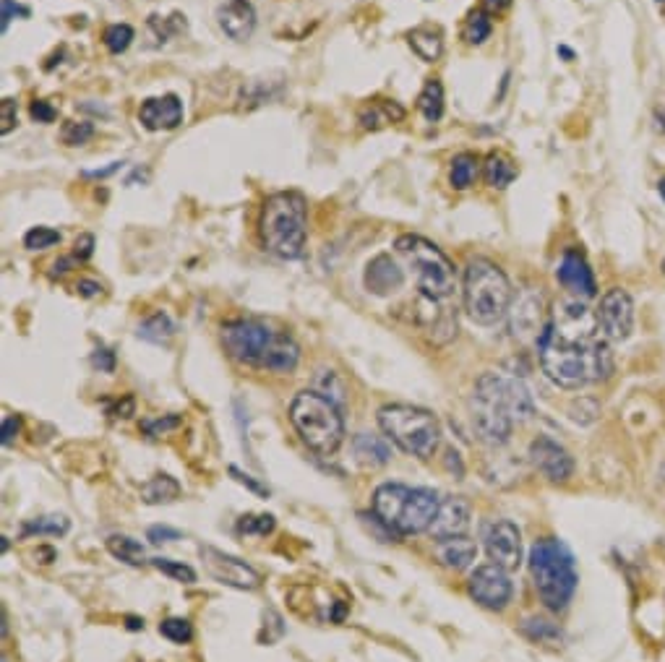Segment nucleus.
I'll use <instances>...</instances> for the list:
<instances>
[{"instance_id":"obj_1","label":"nucleus","mask_w":665,"mask_h":662,"mask_svg":"<svg viewBox=\"0 0 665 662\" xmlns=\"http://www.w3.org/2000/svg\"><path fill=\"white\" fill-rule=\"evenodd\" d=\"M470 415L480 441L501 446L509 441L514 425L525 423L535 415V402L522 378L488 371L475 381Z\"/></svg>"},{"instance_id":"obj_2","label":"nucleus","mask_w":665,"mask_h":662,"mask_svg":"<svg viewBox=\"0 0 665 662\" xmlns=\"http://www.w3.org/2000/svg\"><path fill=\"white\" fill-rule=\"evenodd\" d=\"M222 345L235 363L287 376L300 363V347L290 334L274 331L256 318H235L222 324Z\"/></svg>"},{"instance_id":"obj_3","label":"nucleus","mask_w":665,"mask_h":662,"mask_svg":"<svg viewBox=\"0 0 665 662\" xmlns=\"http://www.w3.org/2000/svg\"><path fill=\"white\" fill-rule=\"evenodd\" d=\"M259 235L266 251L277 259H300L308 240L306 196L298 191L272 193L261 206Z\"/></svg>"},{"instance_id":"obj_4","label":"nucleus","mask_w":665,"mask_h":662,"mask_svg":"<svg viewBox=\"0 0 665 662\" xmlns=\"http://www.w3.org/2000/svg\"><path fill=\"white\" fill-rule=\"evenodd\" d=\"M512 303V282L499 264L483 256L467 261L465 277H462V305L470 321L478 326L499 324L501 318L509 316Z\"/></svg>"},{"instance_id":"obj_5","label":"nucleus","mask_w":665,"mask_h":662,"mask_svg":"<svg viewBox=\"0 0 665 662\" xmlns=\"http://www.w3.org/2000/svg\"><path fill=\"white\" fill-rule=\"evenodd\" d=\"M530 576L540 603L548 610H564L577 590V566L572 550L556 537H540L530 548Z\"/></svg>"},{"instance_id":"obj_6","label":"nucleus","mask_w":665,"mask_h":662,"mask_svg":"<svg viewBox=\"0 0 665 662\" xmlns=\"http://www.w3.org/2000/svg\"><path fill=\"white\" fill-rule=\"evenodd\" d=\"M290 423L298 431L300 441L319 457H332L345 441V420L340 404L319 394V391H300L290 404Z\"/></svg>"},{"instance_id":"obj_7","label":"nucleus","mask_w":665,"mask_h":662,"mask_svg":"<svg viewBox=\"0 0 665 662\" xmlns=\"http://www.w3.org/2000/svg\"><path fill=\"white\" fill-rule=\"evenodd\" d=\"M379 428L394 446L413 457L428 459L439 449V420L431 410L415 404H384L379 410Z\"/></svg>"},{"instance_id":"obj_8","label":"nucleus","mask_w":665,"mask_h":662,"mask_svg":"<svg viewBox=\"0 0 665 662\" xmlns=\"http://www.w3.org/2000/svg\"><path fill=\"white\" fill-rule=\"evenodd\" d=\"M394 248L415 272L423 295L436 300L452 298L457 290V272L439 245L426 240L423 235H399Z\"/></svg>"},{"instance_id":"obj_9","label":"nucleus","mask_w":665,"mask_h":662,"mask_svg":"<svg viewBox=\"0 0 665 662\" xmlns=\"http://www.w3.org/2000/svg\"><path fill=\"white\" fill-rule=\"evenodd\" d=\"M598 329L608 342H624L632 337L634 331V300L632 295L621 287H611V290L600 298L598 311Z\"/></svg>"},{"instance_id":"obj_10","label":"nucleus","mask_w":665,"mask_h":662,"mask_svg":"<svg viewBox=\"0 0 665 662\" xmlns=\"http://www.w3.org/2000/svg\"><path fill=\"white\" fill-rule=\"evenodd\" d=\"M201 561H204V569L212 576L214 582L227 584V587H235V590H259L261 587V574L256 569H251L246 561L230 556V553H222V550L212 548V545H204L199 548Z\"/></svg>"},{"instance_id":"obj_11","label":"nucleus","mask_w":665,"mask_h":662,"mask_svg":"<svg viewBox=\"0 0 665 662\" xmlns=\"http://www.w3.org/2000/svg\"><path fill=\"white\" fill-rule=\"evenodd\" d=\"M467 592L475 603L483 605L486 610H504L512 600V582H509V571H504L496 563H486L470 574L467 579Z\"/></svg>"},{"instance_id":"obj_12","label":"nucleus","mask_w":665,"mask_h":662,"mask_svg":"<svg viewBox=\"0 0 665 662\" xmlns=\"http://www.w3.org/2000/svg\"><path fill=\"white\" fill-rule=\"evenodd\" d=\"M483 543L491 563L501 566L504 571H517L522 563V535H519L517 524L509 519H496L486 524L483 530Z\"/></svg>"},{"instance_id":"obj_13","label":"nucleus","mask_w":665,"mask_h":662,"mask_svg":"<svg viewBox=\"0 0 665 662\" xmlns=\"http://www.w3.org/2000/svg\"><path fill=\"white\" fill-rule=\"evenodd\" d=\"M444 300L428 298L420 292L418 300H415V321L426 337L431 339L433 345H446L457 337V313H452L449 308H441Z\"/></svg>"},{"instance_id":"obj_14","label":"nucleus","mask_w":665,"mask_h":662,"mask_svg":"<svg viewBox=\"0 0 665 662\" xmlns=\"http://www.w3.org/2000/svg\"><path fill=\"white\" fill-rule=\"evenodd\" d=\"M530 462L551 483H566L574 475L572 454L548 436H538L530 444Z\"/></svg>"},{"instance_id":"obj_15","label":"nucleus","mask_w":665,"mask_h":662,"mask_svg":"<svg viewBox=\"0 0 665 662\" xmlns=\"http://www.w3.org/2000/svg\"><path fill=\"white\" fill-rule=\"evenodd\" d=\"M441 506V498L436 490L431 488H413L410 498H407L405 509L399 514L397 522V535H418V532H428L433 524V517Z\"/></svg>"},{"instance_id":"obj_16","label":"nucleus","mask_w":665,"mask_h":662,"mask_svg":"<svg viewBox=\"0 0 665 662\" xmlns=\"http://www.w3.org/2000/svg\"><path fill=\"white\" fill-rule=\"evenodd\" d=\"M556 279L564 290H569L577 300H590L595 298L598 292V282H595V274H592L590 264L579 251L569 248V251L561 256L559 269H556Z\"/></svg>"},{"instance_id":"obj_17","label":"nucleus","mask_w":665,"mask_h":662,"mask_svg":"<svg viewBox=\"0 0 665 662\" xmlns=\"http://www.w3.org/2000/svg\"><path fill=\"white\" fill-rule=\"evenodd\" d=\"M509 316H512V334L519 339H535L538 342L543 329H546L543 326V298H540V292H522L509 308Z\"/></svg>"},{"instance_id":"obj_18","label":"nucleus","mask_w":665,"mask_h":662,"mask_svg":"<svg viewBox=\"0 0 665 662\" xmlns=\"http://www.w3.org/2000/svg\"><path fill=\"white\" fill-rule=\"evenodd\" d=\"M139 123L147 131H175L183 123V102L175 94L141 102Z\"/></svg>"},{"instance_id":"obj_19","label":"nucleus","mask_w":665,"mask_h":662,"mask_svg":"<svg viewBox=\"0 0 665 662\" xmlns=\"http://www.w3.org/2000/svg\"><path fill=\"white\" fill-rule=\"evenodd\" d=\"M217 24L230 40H251L256 32V8L251 0H227L217 8Z\"/></svg>"},{"instance_id":"obj_20","label":"nucleus","mask_w":665,"mask_h":662,"mask_svg":"<svg viewBox=\"0 0 665 662\" xmlns=\"http://www.w3.org/2000/svg\"><path fill=\"white\" fill-rule=\"evenodd\" d=\"M363 282H366V290L371 292V295L386 298V295H394V292L402 290V285H405V272L399 269V264L389 253H379L376 259L368 261Z\"/></svg>"},{"instance_id":"obj_21","label":"nucleus","mask_w":665,"mask_h":662,"mask_svg":"<svg viewBox=\"0 0 665 662\" xmlns=\"http://www.w3.org/2000/svg\"><path fill=\"white\" fill-rule=\"evenodd\" d=\"M410 493H413V488H410V485H402V483H384L373 490V498H371L373 517L379 519L381 524H386L394 535H397L399 514H402V509H405Z\"/></svg>"},{"instance_id":"obj_22","label":"nucleus","mask_w":665,"mask_h":662,"mask_svg":"<svg viewBox=\"0 0 665 662\" xmlns=\"http://www.w3.org/2000/svg\"><path fill=\"white\" fill-rule=\"evenodd\" d=\"M467 527H470V504H467L465 498L452 496L441 501L428 535H431L433 540H446V537L465 535Z\"/></svg>"},{"instance_id":"obj_23","label":"nucleus","mask_w":665,"mask_h":662,"mask_svg":"<svg viewBox=\"0 0 665 662\" xmlns=\"http://www.w3.org/2000/svg\"><path fill=\"white\" fill-rule=\"evenodd\" d=\"M475 556H478V545H475L467 535L436 540V558H439V563L444 569L465 571L467 566H473Z\"/></svg>"},{"instance_id":"obj_24","label":"nucleus","mask_w":665,"mask_h":662,"mask_svg":"<svg viewBox=\"0 0 665 662\" xmlns=\"http://www.w3.org/2000/svg\"><path fill=\"white\" fill-rule=\"evenodd\" d=\"M392 441L386 436H371V433H360L355 436L353 449L355 459L366 467H384L389 459H392Z\"/></svg>"},{"instance_id":"obj_25","label":"nucleus","mask_w":665,"mask_h":662,"mask_svg":"<svg viewBox=\"0 0 665 662\" xmlns=\"http://www.w3.org/2000/svg\"><path fill=\"white\" fill-rule=\"evenodd\" d=\"M407 42L415 50L420 60H426V63H436L444 53V34H441L439 27H418L413 32L407 34Z\"/></svg>"},{"instance_id":"obj_26","label":"nucleus","mask_w":665,"mask_h":662,"mask_svg":"<svg viewBox=\"0 0 665 662\" xmlns=\"http://www.w3.org/2000/svg\"><path fill=\"white\" fill-rule=\"evenodd\" d=\"M402 118H405V107L394 100H373L360 113V123H363L366 131H379L386 123H399Z\"/></svg>"},{"instance_id":"obj_27","label":"nucleus","mask_w":665,"mask_h":662,"mask_svg":"<svg viewBox=\"0 0 665 662\" xmlns=\"http://www.w3.org/2000/svg\"><path fill=\"white\" fill-rule=\"evenodd\" d=\"M483 178L491 188H499L504 191L506 186H512V180L517 178V165L512 159L501 152H493L486 157V165H483Z\"/></svg>"},{"instance_id":"obj_28","label":"nucleus","mask_w":665,"mask_h":662,"mask_svg":"<svg viewBox=\"0 0 665 662\" xmlns=\"http://www.w3.org/2000/svg\"><path fill=\"white\" fill-rule=\"evenodd\" d=\"M480 173V159L473 152H462L452 159V167H449V183H452L454 191H467L478 180Z\"/></svg>"},{"instance_id":"obj_29","label":"nucleus","mask_w":665,"mask_h":662,"mask_svg":"<svg viewBox=\"0 0 665 662\" xmlns=\"http://www.w3.org/2000/svg\"><path fill=\"white\" fill-rule=\"evenodd\" d=\"M180 496V483L170 475H154L149 483L141 485V498L147 504H170Z\"/></svg>"},{"instance_id":"obj_30","label":"nucleus","mask_w":665,"mask_h":662,"mask_svg":"<svg viewBox=\"0 0 665 662\" xmlns=\"http://www.w3.org/2000/svg\"><path fill=\"white\" fill-rule=\"evenodd\" d=\"M418 110L428 123H439L444 115V87L439 79H428L418 97Z\"/></svg>"},{"instance_id":"obj_31","label":"nucleus","mask_w":665,"mask_h":662,"mask_svg":"<svg viewBox=\"0 0 665 662\" xmlns=\"http://www.w3.org/2000/svg\"><path fill=\"white\" fill-rule=\"evenodd\" d=\"M107 550H110L118 561L128 563V566H144V563H149L147 553H144V545L136 543L133 537L110 535L107 537Z\"/></svg>"},{"instance_id":"obj_32","label":"nucleus","mask_w":665,"mask_h":662,"mask_svg":"<svg viewBox=\"0 0 665 662\" xmlns=\"http://www.w3.org/2000/svg\"><path fill=\"white\" fill-rule=\"evenodd\" d=\"M173 334H175L173 318L162 311H157V313H152L149 318H144L139 326V337L147 339V342H154V345H165L167 339L173 337Z\"/></svg>"},{"instance_id":"obj_33","label":"nucleus","mask_w":665,"mask_h":662,"mask_svg":"<svg viewBox=\"0 0 665 662\" xmlns=\"http://www.w3.org/2000/svg\"><path fill=\"white\" fill-rule=\"evenodd\" d=\"M493 32V21H491V14L488 11H483V8H475V11H470V16H467L465 21V40L470 42V45H483V42L491 37Z\"/></svg>"},{"instance_id":"obj_34","label":"nucleus","mask_w":665,"mask_h":662,"mask_svg":"<svg viewBox=\"0 0 665 662\" xmlns=\"http://www.w3.org/2000/svg\"><path fill=\"white\" fill-rule=\"evenodd\" d=\"M133 37H136V32H133L131 24H113V27L105 29V37H102V40H105V47L110 53L120 55L131 47Z\"/></svg>"},{"instance_id":"obj_35","label":"nucleus","mask_w":665,"mask_h":662,"mask_svg":"<svg viewBox=\"0 0 665 662\" xmlns=\"http://www.w3.org/2000/svg\"><path fill=\"white\" fill-rule=\"evenodd\" d=\"M149 563H152L157 571H162V574H167L170 579H175V582H180V584L196 582V571H193L188 563L173 561V558H152Z\"/></svg>"},{"instance_id":"obj_36","label":"nucleus","mask_w":665,"mask_h":662,"mask_svg":"<svg viewBox=\"0 0 665 662\" xmlns=\"http://www.w3.org/2000/svg\"><path fill=\"white\" fill-rule=\"evenodd\" d=\"M94 136V126L89 120H68L63 131H60V141L66 146H84Z\"/></svg>"},{"instance_id":"obj_37","label":"nucleus","mask_w":665,"mask_h":662,"mask_svg":"<svg viewBox=\"0 0 665 662\" xmlns=\"http://www.w3.org/2000/svg\"><path fill=\"white\" fill-rule=\"evenodd\" d=\"M68 527L66 517H40L24 524V535H66Z\"/></svg>"},{"instance_id":"obj_38","label":"nucleus","mask_w":665,"mask_h":662,"mask_svg":"<svg viewBox=\"0 0 665 662\" xmlns=\"http://www.w3.org/2000/svg\"><path fill=\"white\" fill-rule=\"evenodd\" d=\"M60 243V232L53 227H32V230L24 235V248L29 251H45V248H53Z\"/></svg>"},{"instance_id":"obj_39","label":"nucleus","mask_w":665,"mask_h":662,"mask_svg":"<svg viewBox=\"0 0 665 662\" xmlns=\"http://www.w3.org/2000/svg\"><path fill=\"white\" fill-rule=\"evenodd\" d=\"M160 634L175 644H186L191 642L193 629L186 618H167V621L160 623Z\"/></svg>"},{"instance_id":"obj_40","label":"nucleus","mask_w":665,"mask_h":662,"mask_svg":"<svg viewBox=\"0 0 665 662\" xmlns=\"http://www.w3.org/2000/svg\"><path fill=\"white\" fill-rule=\"evenodd\" d=\"M319 384H326V386H319V394H324V397L332 399L334 404L345 402V384H342L340 378H337V373L334 371H324L319 376Z\"/></svg>"},{"instance_id":"obj_41","label":"nucleus","mask_w":665,"mask_h":662,"mask_svg":"<svg viewBox=\"0 0 665 662\" xmlns=\"http://www.w3.org/2000/svg\"><path fill=\"white\" fill-rule=\"evenodd\" d=\"M238 530L246 535H269L274 530L272 514H259V517H243L238 522Z\"/></svg>"},{"instance_id":"obj_42","label":"nucleus","mask_w":665,"mask_h":662,"mask_svg":"<svg viewBox=\"0 0 665 662\" xmlns=\"http://www.w3.org/2000/svg\"><path fill=\"white\" fill-rule=\"evenodd\" d=\"M16 123H19V105L16 100H3L0 102V133L8 136L16 128Z\"/></svg>"},{"instance_id":"obj_43","label":"nucleus","mask_w":665,"mask_h":662,"mask_svg":"<svg viewBox=\"0 0 665 662\" xmlns=\"http://www.w3.org/2000/svg\"><path fill=\"white\" fill-rule=\"evenodd\" d=\"M29 113H32V118L37 120V123H53L55 115H58L55 107L45 100H34L32 107H29Z\"/></svg>"},{"instance_id":"obj_44","label":"nucleus","mask_w":665,"mask_h":662,"mask_svg":"<svg viewBox=\"0 0 665 662\" xmlns=\"http://www.w3.org/2000/svg\"><path fill=\"white\" fill-rule=\"evenodd\" d=\"M94 253V235H89V232H84V235H79L74 243V256L79 261H87L92 259Z\"/></svg>"},{"instance_id":"obj_45","label":"nucleus","mask_w":665,"mask_h":662,"mask_svg":"<svg viewBox=\"0 0 665 662\" xmlns=\"http://www.w3.org/2000/svg\"><path fill=\"white\" fill-rule=\"evenodd\" d=\"M19 431H21V423H19V418H16V415H6V418H3V438H0V441H3V446H11L14 444V438L19 436Z\"/></svg>"},{"instance_id":"obj_46","label":"nucleus","mask_w":665,"mask_h":662,"mask_svg":"<svg viewBox=\"0 0 665 662\" xmlns=\"http://www.w3.org/2000/svg\"><path fill=\"white\" fill-rule=\"evenodd\" d=\"M178 425H180V418H178V415H173V418L154 420V423H147V425H144V431H147L149 436H160V433L173 431V428H178Z\"/></svg>"},{"instance_id":"obj_47","label":"nucleus","mask_w":665,"mask_h":662,"mask_svg":"<svg viewBox=\"0 0 665 662\" xmlns=\"http://www.w3.org/2000/svg\"><path fill=\"white\" fill-rule=\"evenodd\" d=\"M147 537L152 540L154 545H160V543H173V540H180V532L170 530V527H152Z\"/></svg>"},{"instance_id":"obj_48","label":"nucleus","mask_w":665,"mask_h":662,"mask_svg":"<svg viewBox=\"0 0 665 662\" xmlns=\"http://www.w3.org/2000/svg\"><path fill=\"white\" fill-rule=\"evenodd\" d=\"M92 365H94V368H100V371H105V373H113L115 355L110 350H97L92 355Z\"/></svg>"},{"instance_id":"obj_49","label":"nucleus","mask_w":665,"mask_h":662,"mask_svg":"<svg viewBox=\"0 0 665 662\" xmlns=\"http://www.w3.org/2000/svg\"><path fill=\"white\" fill-rule=\"evenodd\" d=\"M76 290H79L81 298H94V295H100L102 292V285H97L92 279H81L79 285H76Z\"/></svg>"},{"instance_id":"obj_50","label":"nucleus","mask_w":665,"mask_h":662,"mask_svg":"<svg viewBox=\"0 0 665 662\" xmlns=\"http://www.w3.org/2000/svg\"><path fill=\"white\" fill-rule=\"evenodd\" d=\"M14 14H16L14 0H3V14H0V27H3V32L8 29V24H11V19H14Z\"/></svg>"},{"instance_id":"obj_51","label":"nucleus","mask_w":665,"mask_h":662,"mask_svg":"<svg viewBox=\"0 0 665 662\" xmlns=\"http://www.w3.org/2000/svg\"><path fill=\"white\" fill-rule=\"evenodd\" d=\"M113 415H115V418H131V415H133V399L126 397V399H123V404H120V402L115 404Z\"/></svg>"},{"instance_id":"obj_52","label":"nucleus","mask_w":665,"mask_h":662,"mask_svg":"<svg viewBox=\"0 0 665 662\" xmlns=\"http://www.w3.org/2000/svg\"><path fill=\"white\" fill-rule=\"evenodd\" d=\"M230 472H233V475H235V480H238V483L248 485V488H251V490H256V493H266V490L261 488V485H256V483H253V480H248V475H243V472H240L238 467H230Z\"/></svg>"},{"instance_id":"obj_53","label":"nucleus","mask_w":665,"mask_h":662,"mask_svg":"<svg viewBox=\"0 0 665 662\" xmlns=\"http://www.w3.org/2000/svg\"><path fill=\"white\" fill-rule=\"evenodd\" d=\"M483 3H486V8L493 11V14H501V11L512 6V0H483Z\"/></svg>"},{"instance_id":"obj_54","label":"nucleus","mask_w":665,"mask_h":662,"mask_svg":"<svg viewBox=\"0 0 665 662\" xmlns=\"http://www.w3.org/2000/svg\"><path fill=\"white\" fill-rule=\"evenodd\" d=\"M128 629H144V621H139V618H128Z\"/></svg>"},{"instance_id":"obj_55","label":"nucleus","mask_w":665,"mask_h":662,"mask_svg":"<svg viewBox=\"0 0 665 662\" xmlns=\"http://www.w3.org/2000/svg\"><path fill=\"white\" fill-rule=\"evenodd\" d=\"M658 193H660V199L665 201V175L660 178V183H658Z\"/></svg>"},{"instance_id":"obj_56","label":"nucleus","mask_w":665,"mask_h":662,"mask_svg":"<svg viewBox=\"0 0 665 662\" xmlns=\"http://www.w3.org/2000/svg\"><path fill=\"white\" fill-rule=\"evenodd\" d=\"M658 3H663V6H665V0H658Z\"/></svg>"},{"instance_id":"obj_57","label":"nucleus","mask_w":665,"mask_h":662,"mask_svg":"<svg viewBox=\"0 0 665 662\" xmlns=\"http://www.w3.org/2000/svg\"><path fill=\"white\" fill-rule=\"evenodd\" d=\"M663 272H665V261H663Z\"/></svg>"},{"instance_id":"obj_58","label":"nucleus","mask_w":665,"mask_h":662,"mask_svg":"<svg viewBox=\"0 0 665 662\" xmlns=\"http://www.w3.org/2000/svg\"><path fill=\"white\" fill-rule=\"evenodd\" d=\"M3 662H6V660H3Z\"/></svg>"}]
</instances>
